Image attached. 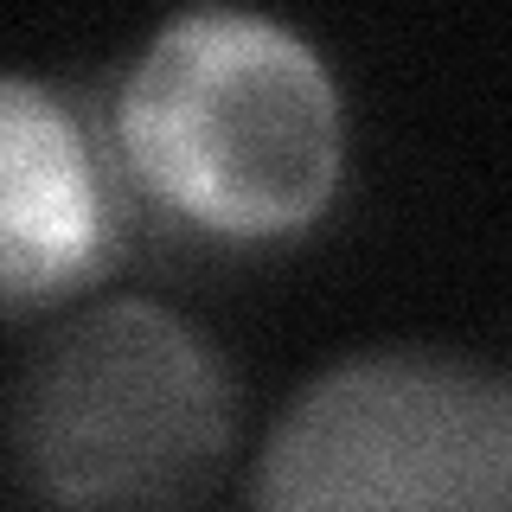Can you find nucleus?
Masks as SVG:
<instances>
[{"label": "nucleus", "mask_w": 512, "mask_h": 512, "mask_svg": "<svg viewBox=\"0 0 512 512\" xmlns=\"http://www.w3.org/2000/svg\"><path fill=\"white\" fill-rule=\"evenodd\" d=\"M244 512H512V372L429 340L340 352L276 410Z\"/></svg>", "instance_id": "obj_3"}, {"label": "nucleus", "mask_w": 512, "mask_h": 512, "mask_svg": "<svg viewBox=\"0 0 512 512\" xmlns=\"http://www.w3.org/2000/svg\"><path fill=\"white\" fill-rule=\"evenodd\" d=\"M7 442L52 512H192L237 448V384L180 308L103 295L26 346Z\"/></svg>", "instance_id": "obj_2"}, {"label": "nucleus", "mask_w": 512, "mask_h": 512, "mask_svg": "<svg viewBox=\"0 0 512 512\" xmlns=\"http://www.w3.org/2000/svg\"><path fill=\"white\" fill-rule=\"evenodd\" d=\"M128 167L39 77L0 84V276L7 314L64 301L96 282L128 231Z\"/></svg>", "instance_id": "obj_4"}, {"label": "nucleus", "mask_w": 512, "mask_h": 512, "mask_svg": "<svg viewBox=\"0 0 512 512\" xmlns=\"http://www.w3.org/2000/svg\"><path fill=\"white\" fill-rule=\"evenodd\" d=\"M109 135L135 199L212 237H288L340 192L346 116L295 26L186 7L122 71Z\"/></svg>", "instance_id": "obj_1"}]
</instances>
